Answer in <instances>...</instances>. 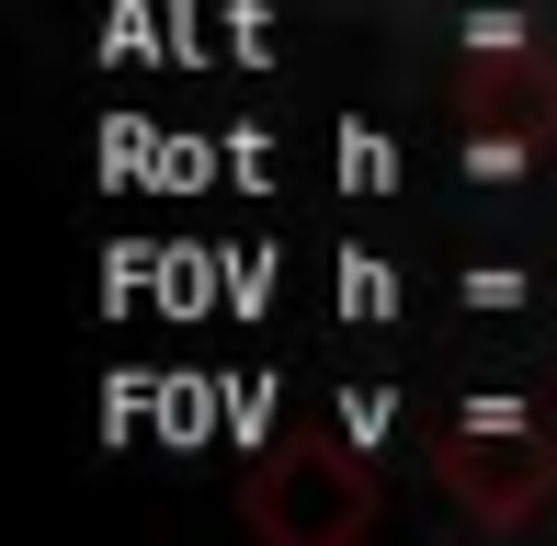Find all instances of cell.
I'll return each mask as SVG.
<instances>
[]
</instances>
